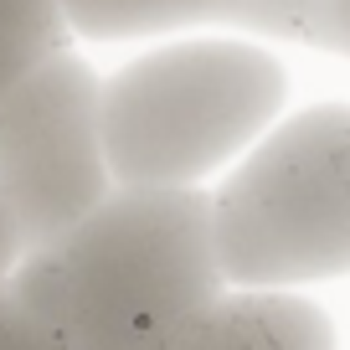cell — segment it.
Here are the masks:
<instances>
[{
    "mask_svg": "<svg viewBox=\"0 0 350 350\" xmlns=\"http://www.w3.org/2000/svg\"><path fill=\"white\" fill-rule=\"evenodd\" d=\"M83 42H154L175 31H247L262 42H299L304 0H62Z\"/></svg>",
    "mask_w": 350,
    "mask_h": 350,
    "instance_id": "cell-5",
    "label": "cell"
},
{
    "mask_svg": "<svg viewBox=\"0 0 350 350\" xmlns=\"http://www.w3.org/2000/svg\"><path fill=\"white\" fill-rule=\"evenodd\" d=\"M113 186L93 62L62 46L0 88V206L26 247L62 237Z\"/></svg>",
    "mask_w": 350,
    "mask_h": 350,
    "instance_id": "cell-4",
    "label": "cell"
},
{
    "mask_svg": "<svg viewBox=\"0 0 350 350\" xmlns=\"http://www.w3.org/2000/svg\"><path fill=\"white\" fill-rule=\"evenodd\" d=\"M299 42L350 62V0H304V31H299Z\"/></svg>",
    "mask_w": 350,
    "mask_h": 350,
    "instance_id": "cell-8",
    "label": "cell"
},
{
    "mask_svg": "<svg viewBox=\"0 0 350 350\" xmlns=\"http://www.w3.org/2000/svg\"><path fill=\"white\" fill-rule=\"evenodd\" d=\"M335 325L304 288L227 284L175 340V350H329Z\"/></svg>",
    "mask_w": 350,
    "mask_h": 350,
    "instance_id": "cell-6",
    "label": "cell"
},
{
    "mask_svg": "<svg viewBox=\"0 0 350 350\" xmlns=\"http://www.w3.org/2000/svg\"><path fill=\"white\" fill-rule=\"evenodd\" d=\"M288 103V67L247 31H175L103 77L119 186H211Z\"/></svg>",
    "mask_w": 350,
    "mask_h": 350,
    "instance_id": "cell-2",
    "label": "cell"
},
{
    "mask_svg": "<svg viewBox=\"0 0 350 350\" xmlns=\"http://www.w3.org/2000/svg\"><path fill=\"white\" fill-rule=\"evenodd\" d=\"M21 345H52V335L26 309L16 278H0V350H21Z\"/></svg>",
    "mask_w": 350,
    "mask_h": 350,
    "instance_id": "cell-9",
    "label": "cell"
},
{
    "mask_svg": "<svg viewBox=\"0 0 350 350\" xmlns=\"http://www.w3.org/2000/svg\"><path fill=\"white\" fill-rule=\"evenodd\" d=\"M16 288L52 345L175 350L227 288L206 186H113L62 237L26 247Z\"/></svg>",
    "mask_w": 350,
    "mask_h": 350,
    "instance_id": "cell-1",
    "label": "cell"
},
{
    "mask_svg": "<svg viewBox=\"0 0 350 350\" xmlns=\"http://www.w3.org/2000/svg\"><path fill=\"white\" fill-rule=\"evenodd\" d=\"M62 46H72L62 0H0V88Z\"/></svg>",
    "mask_w": 350,
    "mask_h": 350,
    "instance_id": "cell-7",
    "label": "cell"
},
{
    "mask_svg": "<svg viewBox=\"0 0 350 350\" xmlns=\"http://www.w3.org/2000/svg\"><path fill=\"white\" fill-rule=\"evenodd\" d=\"M21 252H26V242H21V232H16L11 211L0 206V278H11V273H16V262H21Z\"/></svg>",
    "mask_w": 350,
    "mask_h": 350,
    "instance_id": "cell-10",
    "label": "cell"
},
{
    "mask_svg": "<svg viewBox=\"0 0 350 350\" xmlns=\"http://www.w3.org/2000/svg\"><path fill=\"white\" fill-rule=\"evenodd\" d=\"M206 191L227 284L350 278V103L278 113Z\"/></svg>",
    "mask_w": 350,
    "mask_h": 350,
    "instance_id": "cell-3",
    "label": "cell"
}]
</instances>
